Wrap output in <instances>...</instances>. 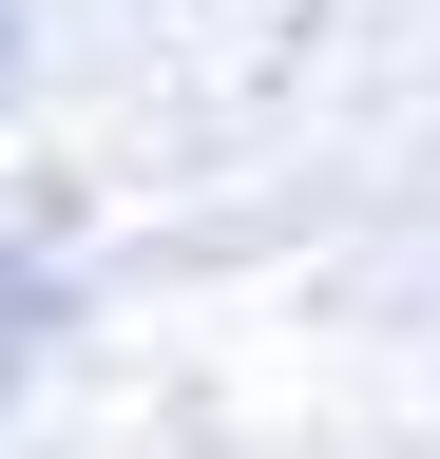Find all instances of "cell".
Wrapping results in <instances>:
<instances>
[]
</instances>
